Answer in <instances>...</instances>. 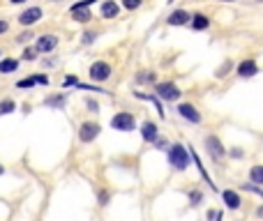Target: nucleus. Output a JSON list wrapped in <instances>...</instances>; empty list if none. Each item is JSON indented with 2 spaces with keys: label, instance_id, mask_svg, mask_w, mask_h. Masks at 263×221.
I'll return each mask as SVG.
<instances>
[{
  "label": "nucleus",
  "instance_id": "f257e3e1",
  "mask_svg": "<svg viewBox=\"0 0 263 221\" xmlns=\"http://www.w3.org/2000/svg\"><path fill=\"white\" fill-rule=\"evenodd\" d=\"M168 164H171L176 171H185V168L190 166V152L178 143L171 145V150H168Z\"/></svg>",
  "mask_w": 263,
  "mask_h": 221
},
{
  "label": "nucleus",
  "instance_id": "f03ea898",
  "mask_svg": "<svg viewBox=\"0 0 263 221\" xmlns=\"http://www.w3.org/2000/svg\"><path fill=\"white\" fill-rule=\"evenodd\" d=\"M111 127L118 132H132L134 129V115L132 113H118L111 118Z\"/></svg>",
  "mask_w": 263,
  "mask_h": 221
},
{
  "label": "nucleus",
  "instance_id": "7ed1b4c3",
  "mask_svg": "<svg viewBox=\"0 0 263 221\" xmlns=\"http://www.w3.org/2000/svg\"><path fill=\"white\" fill-rule=\"evenodd\" d=\"M108 76H111V65L108 62H95V65L90 67V78L97 81V83L108 81Z\"/></svg>",
  "mask_w": 263,
  "mask_h": 221
},
{
  "label": "nucleus",
  "instance_id": "20e7f679",
  "mask_svg": "<svg viewBox=\"0 0 263 221\" xmlns=\"http://www.w3.org/2000/svg\"><path fill=\"white\" fill-rule=\"evenodd\" d=\"M97 134H100V125L97 122H84L81 125V132H78V138L84 141V143H90V141H95Z\"/></svg>",
  "mask_w": 263,
  "mask_h": 221
},
{
  "label": "nucleus",
  "instance_id": "39448f33",
  "mask_svg": "<svg viewBox=\"0 0 263 221\" xmlns=\"http://www.w3.org/2000/svg\"><path fill=\"white\" fill-rule=\"evenodd\" d=\"M157 95H160L162 99H166V102H176L180 97V90L176 88L174 83H160L157 85Z\"/></svg>",
  "mask_w": 263,
  "mask_h": 221
},
{
  "label": "nucleus",
  "instance_id": "423d86ee",
  "mask_svg": "<svg viewBox=\"0 0 263 221\" xmlns=\"http://www.w3.org/2000/svg\"><path fill=\"white\" fill-rule=\"evenodd\" d=\"M56 46H58V37H56V35H42L40 39H37V44H35V48L40 51V53L54 51Z\"/></svg>",
  "mask_w": 263,
  "mask_h": 221
},
{
  "label": "nucleus",
  "instance_id": "0eeeda50",
  "mask_svg": "<svg viewBox=\"0 0 263 221\" xmlns=\"http://www.w3.org/2000/svg\"><path fill=\"white\" fill-rule=\"evenodd\" d=\"M42 18V9L40 7H30V9H26L21 16H18V23L21 25H32V23H37Z\"/></svg>",
  "mask_w": 263,
  "mask_h": 221
},
{
  "label": "nucleus",
  "instance_id": "6e6552de",
  "mask_svg": "<svg viewBox=\"0 0 263 221\" xmlns=\"http://www.w3.org/2000/svg\"><path fill=\"white\" fill-rule=\"evenodd\" d=\"M178 113L182 115L185 120L194 122V125H196V122H201V113H198V111L192 106V104H180V106H178Z\"/></svg>",
  "mask_w": 263,
  "mask_h": 221
},
{
  "label": "nucleus",
  "instance_id": "1a4fd4ad",
  "mask_svg": "<svg viewBox=\"0 0 263 221\" xmlns=\"http://www.w3.org/2000/svg\"><path fill=\"white\" fill-rule=\"evenodd\" d=\"M206 148H208V152L215 157V159H222V157H224V148H222V143H220V138L217 136L206 138Z\"/></svg>",
  "mask_w": 263,
  "mask_h": 221
},
{
  "label": "nucleus",
  "instance_id": "9d476101",
  "mask_svg": "<svg viewBox=\"0 0 263 221\" xmlns=\"http://www.w3.org/2000/svg\"><path fill=\"white\" fill-rule=\"evenodd\" d=\"M222 198H224V203H226V208H228V210H238V208H240V203H242L238 194L231 192V189H224V192H222Z\"/></svg>",
  "mask_w": 263,
  "mask_h": 221
},
{
  "label": "nucleus",
  "instance_id": "9b49d317",
  "mask_svg": "<svg viewBox=\"0 0 263 221\" xmlns=\"http://www.w3.org/2000/svg\"><path fill=\"white\" fill-rule=\"evenodd\" d=\"M238 74L240 76H254V74H258V67L254 60H242L238 65Z\"/></svg>",
  "mask_w": 263,
  "mask_h": 221
},
{
  "label": "nucleus",
  "instance_id": "f8f14e48",
  "mask_svg": "<svg viewBox=\"0 0 263 221\" xmlns=\"http://www.w3.org/2000/svg\"><path fill=\"white\" fill-rule=\"evenodd\" d=\"M190 14L185 12V9H178V12H174L171 16L166 18L168 21V25H187V21H190Z\"/></svg>",
  "mask_w": 263,
  "mask_h": 221
},
{
  "label": "nucleus",
  "instance_id": "ddd939ff",
  "mask_svg": "<svg viewBox=\"0 0 263 221\" xmlns=\"http://www.w3.org/2000/svg\"><path fill=\"white\" fill-rule=\"evenodd\" d=\"M35 83H42V85H46L48 83V78L46 76H30V78H26V81H18L16 83V88H30V85H35Z\"/></svg>",
  "mask_w": 263,
  "mask_h": 221
},
{
  "label": "nucleus",
  "instance_id": "4468645a",
  "mask_svg": "<svg viewBox=\"0 0 263 221\" xmlns=\"http://www.w3.org/2000/svg\"><path fill=\"white\" fill-rule=\"evenodd\" d=\"M141 134H144L146 141H155V138H157V125H152V122H146V125L141 127Z\"/></svg>",
  "mask_w": 263,
  "mask_h": 221
},
{
  "label": "nucleus",
  "instance_id": "2eb2a0df",
  "mask_svg": "<svg viewBox=\"0 0 263 221\" xmlns=\"http://www.w3.org/2000/svg\"><path fill=\"white\" fill-rule=\"evenodd\" d=\"M210 25V18L204 16V14H196V16H192V28L194 30H204Z\"/></svg>",
  "mask_w": 263,
  "mask_h": 221
},
{
  "label": "nucleus",
  "instance_id": "dca6fc26",
  "mask_svg": "<svg viewBox=\"0 0 263 221\" xmlns=\"http://www.w3.org/2000/svg\"><path fill=\"white\" fill-rule=\"evenodd\" d=\"M118 12H120V7L116 2H104L102 5V16H106V18L118 16Z\"/></svg>",
  "mask_w": 263,
  "mask_h": 221
},
{
  "label": "nucleus",
  "instance_id": "f3484780",
  "mask_svg": "<svg viewBox=\"0 0 263 221\" xmlns=\"http://www.w3.org/2000/svg\"><path fill=\"white\" fill-rule=\"evenodd\" d=\"M250 178L254 185H263V166H252Z\"/></svg>",
  "mask_w": 263,
  "mask_h": 221
},
{
  "label": "nucleus",
  "instance_id": "a211bd4d",
  "mask_svg": "<svg viewBox=\"0 0 263 221\" xmlns=\"http://www.w3.org/2000/svg\"><path fill=\"white\" fill-rule=\"evenodd\" d=\"M16 67H18V62H16V60H2V62H0V74L14 72Z\"/></svg>",
  "mask_w": 263,
  "mask_h": 221
},
{
  "label": "nucleus",
  "instance_id": "6ab92c4d",
  "mask_svg": "<svg viewBox=\"0 0 263 221\" xmlns=\"http://www.w3.org/2000/svg\"><path fill=\"white\" fill-rule=\"evenodd\" d=\"M72 16H74V21H78V23H86V21H90V12H88V9H74Z\"/></svg>",
  "mask_w": 263,
  "mask_h": 221
},
{
  "label": "nucleus",
  "instance_id": "aec40b11",
  "mask_svg": "<svg viewBox=\"0 0 263 221\" xmlns=\"http://www.w3.org/2000/svg\"><path fill=\"white\" fill-rule=\"evenodd\" d=\"M12 111H14V102H12V99L0 102V115H2V113H12Z\"/></svg>",
  "mask_w": 263,
  "mask_h": 221
},
{
  "label": "nucleus",
  "instance_id": "412c9836",
  "mask_svg": "<svg viewBox=\"0 0 263 221\" xmlns=\"http://www.w3.org/2000/svg\"><path fill=\"white\" fill-rule=\"evenodd\" d=\"M92 2H95V0H81V2H74L70 12H74V9H88V7L92 5Z\"/></svg>",
  "mask_w": 263,
  "mask_h": 221
},
{
  "label": "nucleus",
  "instance_id": "4be33fe9",
  "mask_svg": "<svg viewBox=\"0 0 263 221\" xmlns=\"http://www.w3.org/2000/svg\"><path fill=\"white\" fill-rule=\"evenodd\" d=\"M141 2H144V0H122V5H125L127 9H136Z\"/></svg>",
  "mask_w": 263,
  "mask_h": 221
},
{
  "label": "nucleus",
  "instance_id": "5701e85b",
  "mask_svg": "<svg viewBox=\"0 0 263 221\" xmlns=\"http://www.w3.org/2000/svg\"><path fill=\"white\" fill-rule=\"evenodd\" d=\"M62 102H65V97H51L46 104H51V106H62Z\"/></svg>",
  "mask_w": 263,
  "mask_h": 221
},
{
  "label": "nucleus",
  "instance_id": "b1692460",
  "mask_svg": "<svg viewBox=\"0 0 263 221\" xmlns=\"http://www.w3.org/2000/svg\"><path fill=\"white\" fill-rule=\"evenodd\" d=\"M138 81H155V74H146V72H141Z\"/></svg>",
  "mask_w": 263,
  "mask_h": 221
},
{
  "label": "nucleus",
  "instance_id": "393cba45",
  "mask_svg": "<svg viewBox=\"0 0 263 221\" xmlns=\"http://www.w3.org/2000/svg\"><path fill=\"white\" fill-rule=\"evenodd\" d=\"M198 201H201V194H198V192H192V205H198Z\"/></svg>",
  "mask_w": 263,
  "mask_h": 221
},
{
  "label": "nucleus",
  "instance_id": "a878e982",
  "mask_svg": "<svg viewBox=\"0 0 263 221\" xmlns=\"http://www.w3.org/2000/svg\"><path fill=\"white\" fill-rule=\"evenodd\" d=\"M24 58H26V60H35V51H30V48H28V51H26V55H24Z\"/></svg>",
  "mask_w": 263,
  "mask_h": 221
},
{
  "label": "nucleus",
  "instance_id": "bb28decb",
  "mask_svg": "<svg viewBox=\"0 0 263 221\" xmlns=\"http://www.w3.org/2000/svg\"><path fill=\"white\" fill-rule=\"evenodd\" d=\"M7 28H10V23H7V21H0V35H2Z\"/></svg>",
  "mask_w": 263,
  "mask_h": 221
},
{
  "label": "nucleus",
  "instance_id": "cd10ccee",
  "mask_svg": "<svg viewBox=\"0 0 263 221\" xmlns=\"http://www.w3.org/2000/svg\"><path fill=\"white\" fill-rule=\"evenodd\" d=\"M30 37H32V35H30V32H26V35H18V42H28Z\"/></svg>",
  "mask_w": 263,
  "mask_h": 221
},
{
  "label": "nucleus",
  "instance_id": "c85d7f7f",
  "mask_svg": "<svg viewBox=\"0 0 263 221\" xmlns=\"http://www.w3.org/2000/svg\"><path fill=\"white\" fill-rule=\"evenodd\" d=\"M256 217H261V219H263V205H261V208L256 210Z\"/></svg>",
  "mask_w": 263,
  "mask_h": 221
},
{
  "label": "nucleus",
  "instance_id": "c756f323",
  "mask_svg": "<svg viewBox=\"0 0 263 221\" xmlns=\"http://www.w3.org/2000/svg\"><path fill=\"white\" fill-rule=\"evenodd\" d=\"M10 2H14V5H16V2H26V0H10Z\"/></svg>",
  "mask_w": 263,
  "mask_h": 221
},
{
  "label": "nucleus",
  "instance_id": "7c9ffc66",
  "mask_svg": "<svg viewBox=\"0 0 263 221\" xmlns=\"http://www.w3.org/2000/svg\"><path fill=\"white\" fill-rule=\"evenodd\" d=\"M0 175H2V164H0Z\"/></svg>",
  "mask_w": 263,
  "mask_h": 221
},
{
  "label": "nucleus",
  "instance_id": "2f4dec72",
  "mask_svg": "<svg viewBox=\"0 0 263 221\" xmlns=\"http://www.w3.org/2000/svg\"><path fill=\"white\" fill-rule=\"evenodd\" d=\"M258 2H263V0H258Z\"/></svg>",
  "mask_w": 263,
  "mask_h": 221
},
{
  "label": "nucleus",
  "instance_id": "473e14b6",
  "mask_svg": "<svg viewBox=\"0 0 263 221\" xmlns=\"http://www.w3.org/2000/svg\"><path fill=\"white\" fill-rule=\"evenodd\" d=\"M226 2H231V0H226Z\"/></svg>",
  "mask_w": 263,
  "mask_h": 221
}]
</instances>
